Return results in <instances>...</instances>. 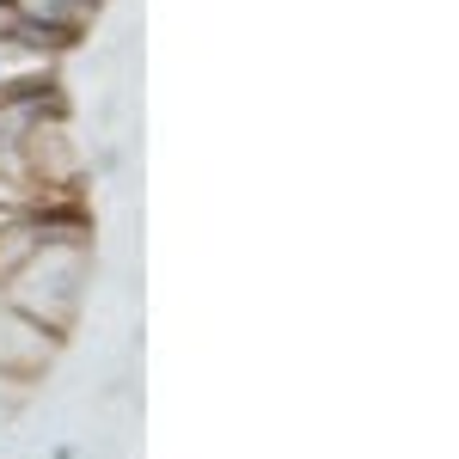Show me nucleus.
<instances>
[{"instance_id":"obj_1","label":"nucleus","mask_w":459,"mask_h":459,"mask_svg":"<svg viewBox=\"0 0 459 459\" xmlns=\"http://www.w3.org/2000/svg\"><path fill=\"white\" fill-rule=\"evenodd\" d=\"M86 264H92L86 246H37L25 257V270L0 288V307L25 313L31 325L56 331L68 343V331L80 325V300H86Z\"/></svg>"},{"instance_id":"obj_2","label":"nucleus","mask_w":459,"mask_h":459,"mask_svg":"<svg viewBox=\"0 0 459 459\" xmlns=\"http://www.w3.org/2000/svg\"><path fill=\"white\" fill-rule=\"evenodd\" d=\"M19 160H25V190H86V160L74 147L68 117H43L31 123V135L19 142Z\"/></svg>"},{"instance_id":"obj_3","label":"nucleus","mask_w":459,"mask_h":459,"mask_svg":"<svg viewBox=\"0 0 459 459\" xmlns=\"http://www.w3.org/2000/svg\"><path fill=\"white\" fill-rule=\"evenodd\" d=\"M56 355H62V337H56V331H43V325H31L25 313L0 307V380L31 386V380H43V374L56 368Z\"/></svg>"},{"instance_id":"obj_4","label":"nucleus","mask_w":459,"mask_h":459,"mask_svg":"<svg viewBox=\"0 0 459 459\" xmlns=\"http://www.w3.org/2000/svg\"><path fill=\"white\" fill-rule=\"evenodd\" d=\"M31 251H37V221H31V214H13V221L0 227V288L25 270Z\"/></svg>"},{"instance_id":"obj_5","label":"nucleus","mask_w":459,"mask_h":459,"mask_svg":"<svg viewBox=\"0 0 459 459\" xmlns=\"http://www.w3.org/2000/svg\"><path fill=\"white\" fill-rule=\"evenodd\" d=\"M6 6H19L31 19H49V25H68V31H86L92 25V6L86 0H6Z\"/></svg>"},{"instance_id":"obj_6","label":"nucleus","mask_w":459,"mask_h":459,"mask_svg":"<svg viewBox=\"0 0 459 459\" xmlns=\"http://www.w3.org/2000/svg\"><path fill=\"white\" fill-rule=\"evenodd\" d=\"M0 214H31V190L13 184V178H0Z\"/></svg>"}]
</instances>
